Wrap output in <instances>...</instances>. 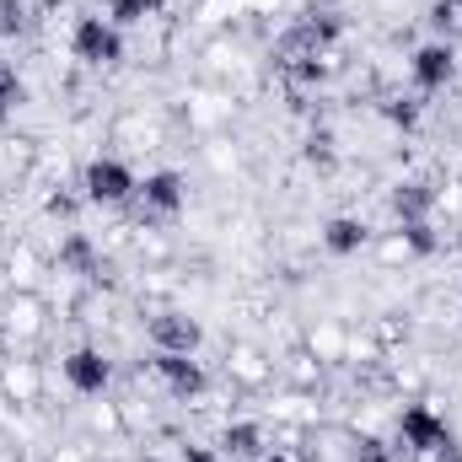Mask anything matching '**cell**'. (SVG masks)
I'll list each match as a JSON object with an SVG mask.
<instances>
[{
    "label": "cell",
    "mask_w": 462,
    "mask_h": 462,
    "mask_svg": "<svg viewBox=\"0 0 462 462\" xmlns=\"http://www.w3.org/2000/svg\"><path fill=\"white\" fill-rule=\"evenodd\" d=\"M398 447L414 452V457H447L452 452L447 414H436L430 403H403V414H398Z\"/></svg>",
    "instance_id": "6da1fadb"
},
{
    "label": "cell",
    "mask_w": 462,
    "mask_h": 462,
    "mask_svg": "<svg viewBox=\"0 0 462 462\" xmlns=\"http://www.w3.org/2000/svg\"><path fill=\"white\" fill-rule=\"evenodd\" d=\"M70 54L81 65H92V70H114L118 60H124V32L108 16H81L70 27Z\"/></svg>",
    "instance_id": "7a4b0ae2"
},
{
    "label": "cell",
    "mask_w": 462,
    "mask_h": 462,
    "mask_svg": "<svg viewBox=\"0 0 462 462\" xmlns=\"http://www.w3.org/2000/svg\"><path fill=\"white\" fill-rule=\"evenodd\" d=\"M134 189H140V178H134L118 156H92L87 172H81V194H87L92 205H129Z\"/></svg>",
    "instance_id": "3957f363"
},
{
    "label": "cell",
    "mask_w": 462,
    "mask_h": 462,
    "mask_svg": "<svg viewBox=\"0 0 462 462\" xmlns=\"http://www.w3.org/2000/svg\"><path fill=\"white\" fill-rule=\"evenodd\" d=\"M134 205H140L145 216H156V221H172V216L189 205V178H183V172H172V167L145 172V178H140V189H134Z\"/></svg>",
    "instance_id": "277c9868"
},
{
    "label": "cell",
    "mask_w": 462,
    "mask_h": 462,
    "mask_svg": "<svg viewBox=\"0 0 462 462\" xmlns=\"http://www.w3.org/2000/svg\"><path fill=\"white\" fill-rule=\"evenodd\" d=\"M60 371H65V382H70L81 398H103V393L114 387V360H108L97 345H76L65 360H60Z\"/></svg>",
    "instance_id": "5b68a950"
},
{
    "label": "cell",
    "mask_w": 462,
    "mask_h": 462,
    "mask_svg": "<svg viewBox=\"0 0 462 462\" xmlns=\"http://www.w3.org/2000/svg\"><path fill=\"white\" fill-rule=\"evenodd\" d=\"M151 371H156L162 387H167L172 398H183V403L210 393V371H205L194 355H167V349H156V355H151Z\"/></svg>",
    "instance_id": "8992f818"
},
{
    "label": "cell",
    "mask_w": 462,
    "mask_h": 462,
    "mask_svg": "<svg viewBox=\"0 0 462 462\" xmlns=\"http://www.w3.org/2000/svg\"><path fill=\"white\" fill-rule=\"evenodd\" d=\"M452 70H457V49L452 43H420L414 49V60H409V76H414V87L430 97V92H441L447 81H452Z\"/></svg>",
    "instance_id": "52a82bcc"
},
{
    "label": "cell",
    "mask_w": 462,
    "mask_h": 462,
    "mask_svg": "<svg viewBox=\"0 0 462 462\" xmlns=\"http://www.w3.org/2000/svg\"><path fill=\"white\" fill-rule=\"evenodd\" d=\"M151 345L167 349V355H199L205 328H199V318H189V312H156V318H151Z\"/></svg>",
    "instance_id": "ba28073f"
},
{
    "label": "cell",
    "mask_w": 462,
    "mask_h": 462,
    "mask_svg": "<svg viewBox=\"0 0 462 462\" xmlns=\"http://www.w3.org/2000/svg\"><path fill=\"white\" fill-rule=\"evenodd\" d=\"M365 242H371V226H365L360 216H334V221H323V247H328L334 258H355Z\"/></svg>",
    "instance_id": "9c48e42d"
},
{
    "label": "cell",
    "mask_w": 462,
    "mask_h": 462,
    "mask_svg": "<svg viewBox=\"0 0 462 462\" xmlns=\"http://www.w3.org/2000/svg\"><path fill=\"white\" fill-rule=\"evenodd\" d=\"M221 452L236 457V462H258L263 452H269L263 425H258V420H236V425H226V430H221Z\"/></svg>",
    "instance_id": "30bf717a"
},
{
    "label": "cell",
    "mask_w": 462,
    "mask_h": 462,
    "mask_svg": "<svg viewBox=\"0 0 462 462\" xmlns=\"http://www.w3.org/2000/svg\"><path fill=\"white\" fill-rule=\"evenodd\" d=\"M430 205H436V189H430V183H420V178L398 183V194H393L398 226H403V221H430Z\"/></svg>",
    "instance_id": "8fae6325"
},
{
    "label": "cell",
    "mask_w": 462,
    "mask_h": 462,
    "mask_svg": "<svg viewBox=\"0 0 462 462\" xmlns=\"http://www.w3.org/2000/svg\"><path fill=\"white\" fill-rule=\"evenodd\" d=\"M162 5L167 0H108V22H114L118 32H129V27H145Z\"/></svg>",
    "instance_id": "7c38bea8"
},
{
    "label": "cell",
    "mask_w": 462,
    "mask_h": 462,
    "mask_svg": "<svg viewBox=\"0 0 462 462\" xmlns=\"http://www.w3.org/2000/svg\"><path fill=\"white\" fill-rule=\"evenodd\" d=\"M398 247L414 253V258H430V253L441 247V236H436L430 221H403V226H398Z\"/></svg>",
    "instance_id": "4fadbf2b"
},
{
    "label": "cell",
    "mask_w": 462,
    "mask_h": 462,
    "mask_svg": "<svg viewBox=\"0 0 462 462\" xmlns=\"http://www.w3.org/2000/svg\"><path fill=\"white\" fill-rule=\"evenodd\" d=\"M430 22H436L441 43L462 38V0H436V5H430Z\"/></svg>",
    "instance_id": "5bb4252c"
},
{
    "label": "cell",
    "mask_w": 462,
    "mask_h": 462,
    "mask_svg": "<svg viewBox=\"0 0 462 462\" xmlns=\"http://www.w3.org/2000/svg\"><path fill=\"white\" fill-rule=\"evenodd\" d=\"M22 97H27V92H22V76H16V70L0 60V124L16 114V103H22Z\"/></svg>",
    "instance_id": "9a60e30c"
},
{
    "label": "cell",
    "mask_w": 462,
    "mask_h": 462,
    "mask_svg": "<svg viewBox=\"0 0 462 462\" xmlns=\"http://www.w3.org/2000/svg\"><path fill=\"white\" fill-rule=\"evenodd\" d=\"M60 258H65L70 269H81V274H92V269H97V258H92V247H87V236H70Z\"/></svg>",
    "instance_id": "2e32d148"
},
{
    "label": "cell",
    "mask_w": 462,
    "mask_h": 462,
    "mask_svg": "<svg viewBox=\"0 0 462 462\" xmlns=\"http://www.w3.org/2000/svg\"><path fill=\"white\" fill-rule=\"evenodd\" d=\"M360 462H387L382 457V441H360Z\"/></svg>",
    "instance_id": "e0dca14e"
},
{
    "label": "cell",
    "mask_w": 462,
    "mask_h": 462,
    "mask_svg": "<svg viewBox=\"0 0 462 462\" xmlns=\"http://www.w3.org/2000/svg\"><path fill=\"white\" fill-rule=\"evenodd\" d=\"M183 462H216L210 447H183Z\"/></svg>",
    "instance_id": "ac0fdd59"
},
{
    "label": "cell",
    "mask_w": 462,
    "mask_h": 462,
    "mask_svg": "<svg viewBox=\"0 0 462 462\" xmlns=\"http://www.w3.org/2000/svg\"><path fill=\"white\" fill-rule=\"evenodd\" d=\"M258 462H291V457H285V452H263Z\"/></svg>",
    "instance_id": "d6986e66"
},
{
    "label": "cell",
    "mask_w": 462,
    "mask_h": 462,
    "mask_svg": "<svg viewBox=\"0 0 462 462\" xmlns=\"http://www.w3.org/2000/svg\"><path fill=\"white\" fill-rule=\"evenodd\" d=\"M140 462H162V457H140Z\"/></svg>",
    "instance_id": "ffe728a7"
}]
</instances>
